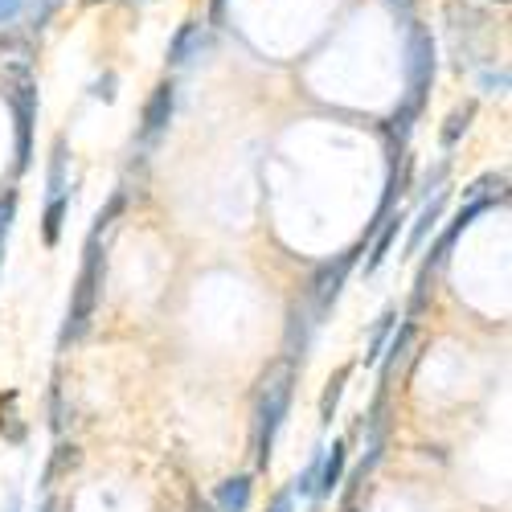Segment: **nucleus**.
<instances>
[{"label":"nucleus","mask_w":512,"mask_h":512,"mask_svg":"<svg viewBox=\"0 0 512 512\" xmlns=\"http://www.w3.org/2000/svg\"><path fill=\"white\" fill-rule=\"evenodd\" d=\"M291 386H295V365L291 361H275L263 373V390H259V431H254V443H259V467L271 463V447L275 435L287 418L291 406Z\"/></svg>","instance_id":"nucleus-1"},{"label":"nucleus","mask_w":512,"mask_h":512,"mask_svg":"<svg viewBox=\"0 0 512 512\" xmlns=\"http://www.w3.org/2000/svg\"><path fill=\"white\" fill-rule=\"evenodd\" d=\"M103 234H87V246H82V271H78V283H74V300H70V312H66V328H62V345L70 340H82L91 328V316H95V304H99V287H103V250H99Z\"/></svg>","instance_id":"nucleus-2"},{"label":"nucleus","mask_w":512,"mask_h":512,"mask_svg":"<svg viewBox=\"0 0 512 512\" xmlns=\"http://www.w3.org/2000/svg\"><path fill=\"white\" fill-rule=\"evenodd\" d=\"M431 78H435V41L418 21H406V82H410L406 107L422 111L426 91H431Z\"/></svg>","instance_id":"nucleus-3"},{"label":"nucleus","mask_w":512,"mask_h":512,"mask_svg":"<svg viewBox=\"0 0 512 512\" xmlns=\"http://www.w3.org/2000/svg\"><path fill=\"white\" fill-rule=\"evenodd\" d=\"M361 250H365V242H361V246H353V250H345L336 263L320 267V275H316V283H312L316 316H324V312L336 304V295H340V287H345V279H349V271H353V263H357V254H361Z\"/></svg>","instance_id":"nucleus-4"},{"label":"nucleus","mask_w":512,"mask_h":512,"mask_svg":"<svg viewBox=\"0 0 512 512\" xmlns=\"http://www.w3.org/2000/svg\"><path fill=\"white\" fill-rule=\"evenodd\" d=\"M13 115H17V168L25 173L33 156V115H37V91L29 78H21L13 91Z\"/></svg>","instance_id":"nucleus-5"},{"label":"nucleus","mask_w":512,"mask_h":512,"mask_svg":"<svg viewBox=\"0 0 512 512\" xmlns=\"http://www.w3.org/2000/svg\"><path fill=\"white\" fill-rule=\"evenodd\" d=\"M173 107H177V87L173 82H160L144 107V140H156L164 132L168 119H173Z\"/></svg>","instance_id":"nucleus-6"},{"label":"nucleus","mask_w":512,"mask_h":512,"mask_svg":"<svg viewBox=\"0 0 512 512\" xmlns=\"http://www.w3.org/2000/svg\"><path fill=\"white\" fill-rule=\"evenodd\" d=\"M402 213H386V218H377V230H373V250H369V263H365V271L373 275L381 263H386V254H390V246H394V238H398V230H402Z\"/></svg>","instance_id":"nucleus-7"},{"label":"nucleus","mask_w":512,"mask_h":512,"mask_svg":"<svg viewBox=\"0 0 512 512\" xmlns=\"http://www.w3.org/2000/svg\"><path fill=\"white\" fill-rule=\"evenodd\" d=\"M443 205H447V193H439L435 201H426L422 205V213H418V222H414V230H410V242H406V250L414 254L422 242H426V234H431L435 230V222L443 218Z\"/></svg>","instance_id":"nucleus-8"},{"label":"nucleus","mask_w":512,"mask_h":512,"mask_svg":"<svg viewBox=\"0 0 512 512\" xmlns=\"http://www.w3.org/2000/svg\"><path fill=\"white\" fill-rule=\"evenodd\" d=\"M340 476H345V443H332V455L324 459V467L316 472V492L320 496H332V488L340 484Z\"/></svg>","instance_id":"nucleus-9"},{"label":"nucleus","mask_w":512,"mask_h":512,"mask_svg":"<svg viewBox=\"0 0 512 512\" xmlns=\"http://www.w3.org/2000/svg\"><path fill=\"white\" fill-rule=\"evenodd\" d=\"M250 504V476H234L218 488V512H246Z\"/></svg>","instance_id":"nucleus-10"},{"label":"nucleus","mask_w":512,"mask_h":512,"mask_svg":"<svg viewBox=\"0 0 512 512\" xmlns=\"http://www.w3.org/2000/svg\"><path fill=\"white\" fill-rule=\"evenodd\" d=\"M349 373H353V365H340V369L328 377V390H324V398H320V422H324V426L332 422V414H336V406H340V394H345Z\"/></svg>","instance_id":"nucleus-11"},{"label":"nucleus","mask_w":512,"mask_h":512,"mask_svg":"<svg viewBox=\"0 0 512 512\" xmlns=\"http://www.w3.org/2000/svg\"><path fill=\"white\" fill-rule=\"evenodd\" d=\"M66 209H70V201H66V193H58V197H50V205H46V246H58V238H62V222H66Z\"/></svg>","instance_id":"nucleus-12"},{"label":"nucleus","mask_w":512,"mask_h":512,"mask_svg":"<svg viewBox=\"0 0 512 512\" xmlns=\"http://www.w3.org/2000/svg\"><path fill=\"white\" fill-rule=\"evenodd\" d=\"M201 37V25H181V33L173 37V50H168V62L173 66H181V62H189V50H193V41Z\"/></svg>","instance_id":"nucleus-13"},{"label":"nucleus","mask_w":512,"mask_h":512,"mask_svg":"<svg viewBox=\"0 0 512 512\" xmlns=\"http://www.w3.org/2000/svg\"><path fill=\"white\" fill-rule=\"evenodd\" d=\"M66 193V140H54V156H50V197Z\"/></svg>","instance_id":"nucleus-14"},{"label":"nucleus","mask_w":512,"mask_h":512,"mask_svg":"<svg viewBox=\"0 0 512 512\" xmlns=\"http://www.w3.org/2000/svg\"><path fill=\"white\" fill-rule=\"evenodd\" d=\"M394 320H398L394 308H390V312H381V320H377V328H373V340H369V353H365V365H373V361L381 357V345H386V336H390Z\"/></svg>","instance_id":"nucleus-15"},{"label":"nucleus","mask_w":512,"mask_h":512,"mask_svg":"<svg viewBox=\"0 0 512 512\" xmlns=\"http://www.w3.org/2000/svg\"><path fill=\"white\" fill-rule=\"evenodd\" d=\"M472 115H476V103H467V107L451 111V119H447V127H443V144H447V148L467 132V123H472Z\"/></svg>","instance_id":"nucleus-16"},{"label":"nucleus","mask_w":512,"mask_h":512,"mask_svg":"<svg viewBox=\"0 0 512 512\" xmlns=\"http://www.w3.org/2000/svg\"><path fill=\"white\" fill-rule=\"evenodd\" d=\"M13 218H17V193H5V197H0V259H5V246H9Z\"/></svg>","instance_id":"nucleus-17"},{"label":"nucleus","mask_w":512,"mask_h":512,"mask_svg":"<svg viewBox=\"0 0 512 512\" xmlns=\"http://www.w3.org/2000/svg\"><path fill=\"white\" fill-rule=\"evenodd\" d=\"M119 213H123V193H115V197L107 201V209H99V218H95V226H91V230H95V234H107Z\"/></svg>","instance_id":"nucleus-18"},{"label":"nucleus","mask_w":512,"mask_h":512,"mask_svg":"<svg viewBox=\"0 0 512 512\" xmlns=\"http://www.w3.org/2000/svg\"><path fill=\"white\" fill-rule=\"evenodd\" d=\"M410 336H414V328H410V324H402V328H398V336L390 340V365H386V377H390V369L398 365V357L406 353V345H410Z\"/></svg>","instance_id":"nucleus-19"},{"label":"nucleus","mask_w":512,"mask_h":512,"mask_svg":"<svg viewBox=\"0 0 512 512\" xmlns=\"http://www.w3.org/2000/svg\"><path fill=\"white\" fill-rule=\"evenodd\" d=\"M21 9H25V0H0V25L17 21V17H21Z\"/></svg>","instance_id":"nucleus-20"},{"label":"nucleus","mask_w":512,"mask_h":512,"mask_svg":"<svg viewBox=\"0 0 512 512\" xmlns=\"http://www.w3.org/2000/svg\"><path fill=\"white\" fill-rule=\"evenodd\" d=\"M386 5H390L402 21H414V0H386Z\"/></svg>","instance_id":"nucleus-21"},{"label":"nucleus","mask_w":512,"mask_h":512,"mask_svg":"<svg viewBox=\"0 0 512 512\" xmlns=\"http://www.w3.org/2000/svg\"><path fill=\"white\" fill-rule=\"evenodd\" d=\"M267 512H291V496H287V492H283V496H275V504H271Z\"/></svg>","instance_id":"nucleus-22"},{"label":"nucleus","mask_w":512,"mask_h":512,"mask_svg":"<svg viewBox=\"0 0 512 512\" xmlns=\"http://www.w3.org/2000/svg\"><path fill=\"white\" fill-rule=\"evenodd\" d=\"M41 512H54V500H46V508H41Z\"/></svg>","instance_id":"nucleus-23"},{"label":"nucleus","mask_w":512,"mask_h":512,"mask_svg":"<svg viewBox=\"0 0 512 512\" xmlns=\"http://www.w3.org/2000/svg\"><path fill=\"white\" fill-rule=\"evenodd\" d=\"M197 512H213V508H205V504H201V508H197Z\"/></svg>","instance_id":"nucleus-24"},{"label":"nucleus","mask_w":512,"mask_h":512,"mask_svg":"<svg viewBox=\"0 0 512 512\" xmlns=\"http://www.w3.org/2000/svg\"><path fill=\"white\" fill-rule=\"evenodd\" d=\"M9 512H17V500H13V508H9Z\"/></svg>","instance_id":"nucleus-25"},{"label":"nucleus","mask_w":512,"mask_h":512,"mask_svg":"<svg viewBox=\"0 0 512 512\" xmlns=\"http://www.w3.org/2000/svg\"><path fill=\"white\" fill-rule=\"evenodd\" d=\"M218 13H222V0H218Z\"/></svg>","instance_id":"nucleus-26"}]
</instances>
